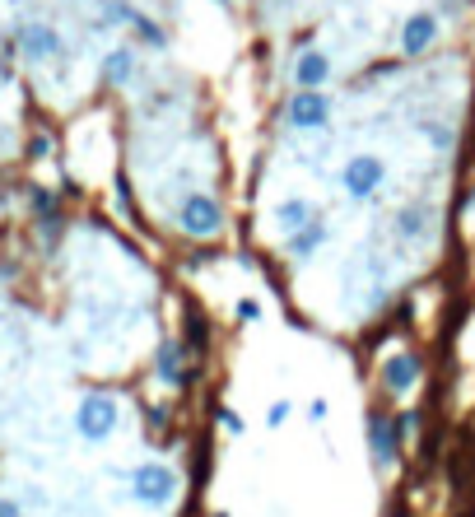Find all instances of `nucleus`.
Returning a JSON list of instances; mask_svg holds the SVG:
<instances>
[{
    "label": "nucleus",
    "mask_w": 475,
    "mask_h": 517,
    "mask_svg": "<svg viewBox=\"0 0 475 517\" xmlns=\"http://www.w3.org/2000/svg\"><path fill=\"white\" fill-rule=\"evenodd\" d=\"M177 229L187 233V238H215V233L224 229V210H219L215 196L191 191L187 201L177 205Z\"/></svg>",
    "instance_id": "f257e3e1"
},
{
    "label": "nucleus",
    "mask_w": 475,
    "mask_h": 517,
    "mask_svg": "<svg viewBox=\"0 0 475 517\" xmlns=\"http://www.w3.org/2000/svg\"><path fill=\"white\" fill-rule=\"evenodd\" d=\"M75 429H80L84 443H103V438L117 429V401L103 392H89L75 410Z\"/></svg>",
    "instance_id": "f03ea898"
},
{
    "label": "nucleus",
    "mask_w": 475,
    "mask_h": 517,
    "mask_svg": "<svg viewBox=\"0 0 475 517\" xmlns=\"http://www.w3.org/2000/svg\"><path fill=\"white\" fill-rule=\"evenodd\" d=\"M14 47H19V56H24L28 66H42V61H56L66 42H61V33H56L52 24L28 19V24H19V33H14Z\"/></svg>",
    "instance_id": "7ed1b4c3"
},
{
    "label": "nucleus",
    "mask_w": 475,
    "mask_h": 517,
    "mask_svg": "<svg viewBox=\"0 0 475 517\" xmlns=\"http://www.w3.org/2000/svg\"><path fill=\"white\" fill-rule=\"evenodd\" d=\"M340 182H345V191H350L354 201H373L382 191V182H387V164H382L378 154H354L350 164H345V173H340Z\"/></svg>",
    "instance_id": "20e7f679"
},
{
    "label": "nucleus",
    "mask_w": 475,
    "mask_h": 517,
    "mask_svg": "<svg viewBox=\"0 0 475 517\" xmlns=\"http://www.w3.org/2000/svg\"><path fill=\"white\" fill-rule=\"evenodd\" d=\"M173 490H177L173 471L159 466V462H145L136 476H131V494H136L140 504H150V508H163L168 499H173Z\"/></svg>",
    "instance_id": "39448f33"
},
{
    "label": "nucleus",
    "mask_w": 475,
    "mask_h": 517,
    "mask_svg": "<svg viewBox=\"0 0 475 517\" xmlns=\"http://www.w3.org/2000/svg\"><path fill=\"white\" fill-rule=\"evenodd\" d=\"M285 117H289V126H299V131H317V126L331 122V98H326L322 89H299V94L289 98Z\"/></svg>",
    "instance_id": "423d86ee"
},
{
    "label": "nucleus",
    "mask_w": 475,
    "mask_h": 517,
    "mask_svg": "<svg viewBox=\"0 0 475 517\" xmlns=\"http://www.w3.org/2000/svg\"><path fill=\"white\" fill-rule=\"evenodd\" d=\"M429 47H438V14L415 10L406 24H401V52H406V56H424Z\"/></svg>",
    "instance_id": "0eeeda50"
},
{
    "label": "nucleus",
    "mask_w": 475,
    "mask_h": 517,
    "mask_svg": "<svg viewBox=\"0 0 475 517\" xmlns=\"http://www.w3.org/2000/svg\"><path fill=\"white\" fill-rule=\"evenodd\" d=\"M331 80V56L317 52V47H308V52H299V61H294V84L299 89H317V84Z\"/></svg>",
    "instance_id": "6e6552de"
},
{
    "label": "nucleus",
    "mask_w": 475,
    "mask_h": 517,
    "mask_svg": "<svg viewBox=\"0 0 475 517\" xmlns=\"http://www.w3.org/2000/svg\"><path fill=\"white\" fill-rule=\"evenodd\" d=\"M382 378H387V387H392V392H406V387H415V378H420V354H410V350L406 354H392Z\"/></svg>",
    "instance_id": "1a4fd4ad"
},
{
    "label": "nucleus",
    "mask_w": 475,
    "mask_h": 517,
    "mask_svg": "<svg viewBox=\"0 0 475 517\" xmlns=\"http://www.w3.org/2000/svg\"><path fill=\"white\" fill-rule=\"evenodd\" d=\"M368 434H373V452H378V466H392L396 452H401V438H396L392 420H373V424H368Z\"/></svg>",
    "instance_id": "9d476101"
},
{
    "label": "nucleus",
    "mask_w": 475,
    "mask_h": 517,
    "mask_svg": "<svg viewBox=\"0 0 475 517\" xmlns=\"http://www.w3.org/2000/svg\"><path fill=\"white\" fill-rule=\"evenodd\" d=\"M131 70H136V52H131V47H112V52L103 56V80L108 84H126Z\"/></svg>",
    "instance_id": "9b49d317"
},
{
    "label": "nucleus",
    "mask_w": 475,
    "mask_h": 517,
    "mask_svg": "<svg viewBox=\"0 0 475 517\" xmlns=\"http://www.w3.org/2000/svg\"><path fill=\"white\" fill-rule=\"evenodd\" d=\"M322 243H326V229H322V224H303V229L289 233V257H313Z\"/></svg>",
    "instance_id": "f8f14e48"
},
{
    "label": "nucleus",
    "mask_w": 475,
    "mask_h": 517,
    "mask_svg": "<svg viewBox=\"0 0 475 517\" xmlns=\"http://www.w3.org/2000/svg\"><path fill=\"white\" fill-rule=\"evenodd\" d=\"M275 219L294 233V229H303V224H313V205L299 201V196H294V201H280V205H275Z\"/></svg>",
    "instance_id": "ddd939ff"
},
{
    "label": "nucleus",
    "mask_w": 475,
    "mask_h": 517,
    "mask_svg": "<svg viewBox=\"0 0 475 517\" xmlns=\"http://www.w3.org/2000/svg\"><path fill=\"white\" fill-rule=\"evenodd\" d=\"M159 378L168 382V387H182V350H177V341L159 345Z\"/></svg>",
    "instance_id": "4468645a"
},
{
    "label": "nucleus",
    "mask_w": 475,
    "mask_h": 517,
    "mask_svg": "<svg viewBox=\"0 0 475 517\" xmlns=\"http://www.w3.org/2000/svg\"><path fill=\"white\" fill-rule=\"evenodd\" d=\"M429 215H424V205H406V210H396V238H420Z\"/></svg>",
    "instance_id": "2eb2a0df"
},
{
    "label": "nucleus",
    "mask_w": 475,
    "mask_h": 517,
    "mask_svg": "<svg viewBox=\"0 0 475 517\" xmlns=\"http://www.w3.org/2000/svg\"><path fill=\"white\" fill-rule=\"evenodd\" d=\"M126 24H131V33H136L140 42H150V47H168V38H163V28L154 24V19H145L140 10H131V19H126Z\"/></svg>",
    "instance_id": "dca6fc26"
},
{
    "label": "nucleus",
    "mask_w": 475,
    "mask_h": 517,
    "mask_svg": "<svg viewBox=\"0 0 475 517\" xmlns=\"http://www.w3.org/2000/svg\"><path fill=\"white\" fill-rule=\"evenodd\" d=\"M28 205H33V215H56V196L52 191H42V187L28 191Z\"/></svg>",
    "instance_id": "f3484780"
},
{
    "label": "nucleus",
    "mask_w": 475,
    "mask_h": 517,
    "mask_svg": "<svg viewBox=\"0 0 475 517\" xmlns=\"http://www.w3.org/2000/svg\"><path fill=\"white\" fill-rule=\"evenodd\" d=\"M238 317H243V322H257V317H261V303H257V299H243V303H238Z\"/></svg>",
    "instance_id": "a211bd4d"
},
{
    "label": "nucleus",
    "mask_w": 475,
    "mask_h": 517,
    "mask_svg": "<svg viewBox=\"0 0 475 517\" xmlns=\"http://www.w3.org/2000/svg\"><path fill=\"white\" fill-rule=\"evenodd\" d=\"M285 420H289V401H275V406H271V420H266V424H275V429H280Z\"/></svg>",
    "instance_id": "6ab92c4d"
},
{
    "label": "nucleus",
    "mask_w": 475,
    "mask_h": 517,
    "mask_svg": "<svg viewBox=\"0 0 475 517\" xmlns=\"http://www.w3.org/2000/svg\"><path fill=\"white\" fill-rule=\"evenodd\" d=\"M219 420H224V429H229V434H243V420H238V415H233V410H224V415H219Z\"/></svg>",
    "instance_id": "aec40b11"
},
{
    "label": "nucleus",
    "mask_w": 475,
    "mask_h": 517,
    "mask_svg": "<svg viewBox=\"0 0 475 517\" xmlns=\"http://www.w3.org/2000/svg\"><path fill=\"white\" fill-rule=\"evenodd\" d=\"M47 150H52V140H47V136H38L33 145H28V154H33V159H38V154H47Z\"/></svg>",
    "instance_id": "412c9836"
},
{
    "label": "nucleus",
    "mask_w": 475,
    "mask_h": 517,
    "mask_svg": "<svg viewBox=\"0 0 475 517\" xmlns=\"http://www.w3.org/2000/svg\"><path fill=\"white\" fill-rule=\"evenodd\" d=\"M0 517H19V504H14V499H5V494H0Z\"/></svg>",
    "instance_id": "4be33fe9"
},
{
    "label": "nucleus",
    "mask_w": 475,
    "mask_h": 517,
    "mask_svg": "<svg viewBox=\"0 0 475 517\" xmlns=\"http://www.w3.org/2000/svg\"><path fill=\"white\" fill-rule=\"evenodd\" d=\"M308 415H313V420L322 424V420H326V401H313V406H308Z\"/></svg>",
    "instance_id": "5701e85b"
},
{
    "label": "nucleus",
    "mask_w": 475,
    "mask_h": 517,
    "mask_svg": "<svg viewBox=\"0 0 475 517\" xmlns=\"http://www.w3.org/2000/svg\"><path fill=\"white\" fill-rule=\"evenodd\" d=\"M471 210H475V191H471Z\"/></svg>",
    "instance_id": "b1692460"
},
{
    "label": "nucleus",
    "mask_w": 475,
    "mask_h": 517,
    "mask_svg": "<svg viewBox=\"0 0 475 517\" xmlns=\"http://www.w3.org/2000/svg\"><path fill=\"white\" fill-rule=\"evenodd\" d=\"M219 5H233V0H219Z\"/></svg>",
    "instance_id": "393cba45"
},
{
    "label": "nucleus",
    "mask_w": 475,
    "mask_h": 517,
    "mask_svg": "<svg viewBox=\"0 0 475 517\" xmlns=\"http://www.w3.org/2000/svg\"><path fill=\"white\" fill-rule=\"evenodd\" d=\"M215 517H229V513H215Z\"/></svg>",
    "instance_id": "a878e982"
}]
</instances>
